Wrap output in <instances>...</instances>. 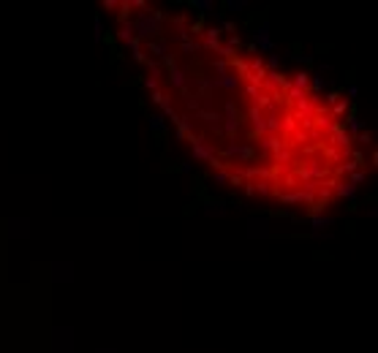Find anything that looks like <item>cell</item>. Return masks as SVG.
Segmentation results:
<instances>
[{
    "instance_id": "obj_2",
    "label": "cell",
    "mask_w": 378,
    "mask_h": 353,
    "mask_svg": "<svg viewBox=\"0 0 378 353\" xmlns=\"http://www.w3.org/2000/svg\"><path fill=\"white\" fill-rule=\"evenodd\" d=\"M150 122H152V128H156V131H160V128H164V117H150Z\"/></svg>"
},
{
    "instance_id": "obj_1",
    "label": "cell",
    "mask_w": 378,
    "mask_h": 353,
    "mask_svg": "<svg viewBox=\"0 0 378 353\" xmlns=\"http://www.w3.org/2000/svg\"><path fill=\"white\" fill-rule=\"evenodd\" d=\"M348 128H351V133H359V131H362V122H359V117H348Z\"/></svg>"
}]
</instances>
